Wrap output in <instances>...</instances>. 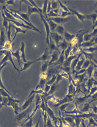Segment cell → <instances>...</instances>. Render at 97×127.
Masks as SVG:
<instances>
[{
    "mask_svg": "<svg viewBox=\"0 0 97 127\" xmlns=\"http://www.w3.org/2000/svg\"><path fill=\"white\" fill-rule=\"evenodd\" d=\"M65 37L66 38V39H68V40H69V39H70L71 38L72 36V35H71L70 34L68 33L67 32H66V33L65 34Z\"/></svg>",
    "mask_w": 97,
    "mask_h": 127,
    "instance_id": "cell-4",
    "label": "cell"
},
{
    "mask_svg": "<svg viewBox=\"0 0 97 127\" xmlns=\"http://www.w3.org/2000/svg\"><path fill=\"white\" fill-rule=\"evenodd\" d=\"M57 30L58 31V32H63V28L61 26L58 27V28H57Z\"/></svg>",
    "mask_w": 97,
    "mask_h": 127,
    "instance_id": "cell-6",
    "label": "cell"
},
{
    "mask_svg": "<svg viewBox=\"0 0 97 127\" xmlns=\"http://www.w3.org/2000/svg\"><path fill=\"white\" fill-rule=\"evenodd\" d=\"M12 54L14 55V56H15L16 57V58L18 60V62L20 63V57L19 56V50H18L16 52H15V53L13 52Z\"/></svg>",
    "mask_w": 97,
    "mask_h": 127,
    "instance_id": "cell-2",
    "label": "cell"
},
{
    "mask_svg": "<svg viewBox=\"0 0 97 127\" xmlns=\"http://www.w3.org/2000/svg\"><path fill=\"white\" fill-rule=\"evenodd\" d=\"M24 45H23V46L21 47V53H22V57L23 58V61L24 62H26V60H25V55H24Z\"/></svg>",
    "mask_w": 97,
    "mask_h": 127,
    "instance_id": "cell-1",
    "label": "cell"
},
{
    "mask_svg": "<svg viewBox=\"0 0 97 127\" xmlns=\"http://www.w3.org/2000/svg\"><path fill=\"white\" fill-rule=\"evenodd\" d=\"M33 62H29V63H25V64L24 65V69H26L27 68H28V67H29V66L30 65V64H32V63H33Z\"/></svg>",
    "mask_w": 97,
    "mask_h": 127,
    "instance_id": "cell-5",
    "label": "cell"
},
{
    "mask_svg": "<svg viewBox=\"0 0 97 127\" xmlns=\"http://www.w3.org/2000/svg\"><path fill=\"white\" fill-rule=\"evenodd\" d=\"M47 53H46V52H45V53L43 55V56L41 57V58L43 60H46V59L47 58Z\"/></svg>",
    "mask_w": 97,
    "mask_h": 127,
    "instance_id": "cell-3",
    "label": "cell"
}]
</instances>
